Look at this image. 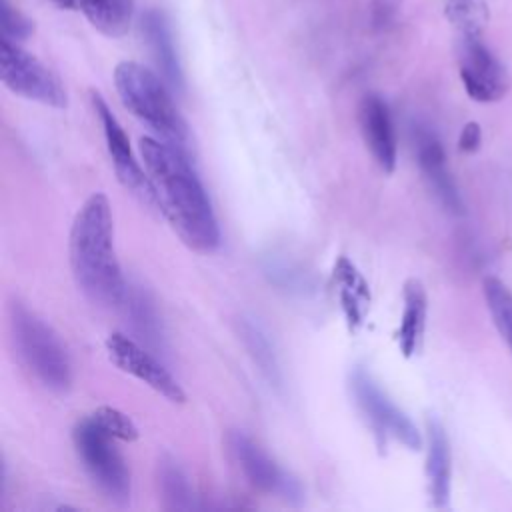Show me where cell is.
<instances>
[{
	"label": "cell",
	"mask_w": 512,
	"mask_h": 512,
	"mask_svg": "<svg viewBox=\"0 0 512 512\" xmlns=\"http://www.w3.org/2000/svg\"><path fill=\"white\" fill-rule=\"evenodd\" d=\"M482 294L492 322L512 354V290L496 276L482 280Z\"/></svg>",
	"instance_id": "obj_22"
},
{
	"label": "cell",
	"mask_w": 512,
	"mask_h": 512,
	"mask_svg": "<svg viewBox=\"0 0 512 512\" xmlns=\"http://www.w3.org/2000/svg\"><path fill=\"white\" fill-rule=\"evenodd\" d=\"M358 120L362 138L376 164L388 174L394 172L398 142L388 104L378 94H366L358 108Z\"/></svg>",
	"instance_id": "obj_13"
},
{
	"label": "cell",
	"mask_w": 512,
	"mask_h": 512,
	"mask_svg": "<svg viewBox=\"0 0 512 512\" xmlns=\"http://www.w3.org/2000/svg\"><path fill=\"white\" fill-rule=\"evenodd\" d=\"M120 308L132 328V332L144 340V346H150L152 350H164V330L160 316L156 312V306L152 298L148 296L142 286L128 284L124 298L120 302Z\"/></svg>",
	"instance_id": "obj_18"
},
{
	"label": "cell",
	"mask_w": 512,
	"mask_h": 512,
	"mask_svg": "<svg viewBox=\"0 0 512 512\" xmlns=\"http://www.w3.org/2000/svg\"><path fill=\"white\" fill-rule=\"evenodd\" d=\"M158 490L162 496V506L166 510H190L194 508V492L188 476L170 456H162L156 468Z\"/></svg>",
	"instance_id": "obj_21"
},
{
	"label": "cell",
	"mask_w": 512,
	"mask_h": 512,
	"mask_svg": "<svg viewBox=\"0 0 512 512\" xmlns=\"http://www.w3.org/2000/svg\"><path fill=\"white\" fill-rule=\"evenodd\" d=\"M458 72L466 94L482 104L502 100L510 88L504 64L482 42V34H460Z\"/></svg>",
	"instance_id": "obj_9"
},
{
	"label": "cell",
	"mask_w": 512,
	"mask_h": 512,
	"mask_svg": "<svg viewBox=\"0 0 512 512\" xmlns=\"http://www.w3.org/2000/svg\"><path fill=\"white\" fill-rule=\"evenodd\" d=\"M10 334L18 358L44 388L58 394L70 390V356L50 324L24 304L14 302L10 306Z\"/></svg>",
	"instance_id": "obj_4"
},
{
	"label": "cell",
	"mask_w": 512,
	"mask_h": 512,
	"mask_svg": "<svg viewBox=\"0 0 512 512\" xmlns=\"http://www.w3.org/2000/svg\"><path fill=\"white\" fill-rule=\"evenodd\" d=\"M228 448L242 474L254 488L276 494L288 504H300L304 500L300 482L284 472L250 436L240 430H232L228 434Z\"/></svg>",
	"instance_id": "obj_11"
},
{
	"label": "cell",
	"mask_w": 512,
	"mask_h": 512,
	"mask_svg": "<svg viewBox=\"0 0 512 512\" xmlns=\"http://www.w3.org/2000/svg\"><path fill=\"white\" fill-rule=\"evenodd\" d=\"M104 346L110 362L124 374H130L136 380L144 382L148 388H152L156 394L164 396L172 404H182L186 400V394L178 380L136 338L122 332H112L106 338Z\"/></svg>",
	"instance_id": "obj_10"
},
{
	"label": "cell",
	"mask_w": 512,
	"mask_h": 512,
	"mask_svg": "<svg viewBox=\"0 0 512 512\" xmlns=\"http://www.w3.org/2000/svg\"><path fill=\"white\" fill-rule=\"evenodd\" d=\"M444 14L458 34H482L488 20L486 6L480 0H444Z\"/></svg>",
	"instance_id": "obj_23"
},
{
	"label": "cell",
	"mask_w": 512,
	"mask_h": 512,
	"mask_svg": "<svg viewBox=\"0 0 512 512\" xmlns=\"http://www.w3.org/2000/svg\"><path fill=\"white\" fill-rule=\"evenodd\" d=\"M482 144V130H480V124L478 122H468L464 124L460 136H458V148L460 152L464 154H472L480 148Z\"/></svg>",
	"instance_id": "obj_27"
},
{
	"label": "cell",
	"mask_w": 512,
	"mask_h": 512,
	"mask_svg": "<svg viewBox=\"0 0 512 512\" xmlns=\"http://www.w3.org/2000/svg\"><path fill=\"white\" fill-rule=\"evenodd\" d=\"M350 390L382 442L392 436L408 450L422 448V436L416 424L382 392V388L364 368H356L350 374Z\"/></svg>",
	"instance_id": "obj_8"
},
{
	"label": "cell",
	"mask_w": 512,
	"mask_h": 512,
	"mask_svg": "<svg viewBox=\"0 0 512 512\" xmlns=\"http://www.w3.org/2000/svg\"><path fill=\"white\" fill-rule=\"evenodd\" d=\"M76 10L108 38H120L128 32L134 0H76Z\"/></svg>",
	"instance_id": "obj_20"
},
{
	"label": "cell",
	"mask_w": 512,
	"mask_h": 512,
	"mask_svg": "<svg viewBox=\"0 0 512 512\" xmlns=\"http://www.w3.org/2000/svg\"><path fill=\"white\" fill-rule=\"evenodd\" d=\"M402 300H404V308L400 316V326L396 330V340L402 356L410 358L420 350L424 328H426L428 296H426L424 284L416 278L406 280L402 290Z\"/></svg>",
	"instance_id": "obj_17"
},
{
	"label": "cell",
	"mask_w": 512,
	"mask_h": 512,
	"mask_svg": "<svg viewBox=\"0 0 512 512\" xmlns=\"http://www.w3.org/2000/svg\"><path fill=\"white\" fill-rule=\"evenodd\" d=\"M32 32V22L14 6L8 4V0H2V38H8L12 42L26 40Z\"/></svg>",
	"instance_id": "obj_26"
},
{
	"label": "cell",
	"mask_w": 512,
	"mask_h": 512,
	"mask_svg": "<svg viewBox=\"0 0 512 512\" xmlns=\"http://www.w3.org/2000/svg\"><path fill=\"white\" fill-rule=\"evenodd\" d=\"M0 76L10 92L26 100H34L50 108H66L68 104L60 78L34 54L8 38H2L0 42Z\"/></svg>",
	"instance_id": "obj_6"
},
{
	"label": "cell",
	"mask_w": 512,
	"mask_h": 512,
	"mask_svg": "<svg viewBox=\"0 0 512 512\" xmlns=\"http://www.w3.org/2000/svg\"><path fill=\"white\" fill-rule=\"evenodd\" d=\"M266 276L270 278L272 284H276L282 290H290V292H302L306 290L308 282H306V274L298 268H294L292 264H288L286 260H268V264L264 266Z\"/></svg>",
	"instance_id": "obj_25"
},
{
	"label": "cell",
	"mask_w": 512,
	"mask_h": 512,
	"mask_svg": "<svg viewBox=\"0 0 512 512\" xmlns=\"http://www.w3.org/2000/svg\"><path fill=\"white\" fill-rule=\"evenodd\" d=\"M72 442L84 472L104 498L114 506H128L132 480L128 464L116 448V438L98 426L92 416H86L76 422Z\"/></svg>",
	"instance_id": "obj_5"
},
{
	"label": "cell",
	"mask_w": 512,
	"mask_h": 512,
	"mask_svg": "<svg viewBox=\"0 0 512 512\" xmlns=\"http://www.w3.org/2000/svg\"><path fill=\"white\" fill-rule=\"evenodd\" d=\"M92 106H94V112H96V116L100 120L104 142H106V150L110 154V160H112V166H114L118 182L142 206L160 212V202H158L156 188H154L148 172L142 170L140 162L132 154L128 136H126L124 128L120 126L118 118L112 114V110L108 108L106 100L98 92H92Z\"/></svg>",
	"instance_id": "obj_7"
},
{
	"label": "cell",
	"mask_w": 512,
	"mask_h": 512,
	"mask_svg": "<svg viewBox=\"0 0 512 512\" xmlns=\"http://www.w3.org/2000/svg\"><path fill=\"white\" fill-rule=\"evenodd\" d=\"M428 450H426V478L428 494L434 508H446L452 484V454L450 440L440 420L428 418Z\"/></svg>",
	"instance_id": "obj_14"
},
{
	"label": "cell",
	"mask_w": 512,
	"mask_h": 512,
	"mask_svg": "<svg viewBox=\"0 0 512 512\" xmlns=\"http://www.w3.org/2000/svg\"><path fill=\"white\" fill-rule=\"evenodd\" d=\"M68 254L72 276L84 296L102 306H120L128 282L116 256L114 220L106 194H90L76 212Z\"/></svg>",
	"instance_id": "obj_2"
},
{
	"label": "cell",
	"mask_w": 512,
	"mask_h": 512,
	"mask_svg": "<svg viewBox=\"0 0 512 512\" xmlns=\"http://www.w3.org/2000/svg\"><path fill=\"white\" fill-rule=\"evenodd\" d=\"M138 148L156 188L160 214L188 248L202 254L214 252L220 246V228L190 154L154 136L140 138Z\"/></svg>",
	"instance_id": "obj_1"
},
{
	"label": "cell",
	"mask_w": 512,
	"mask_h": 512,
	"mask_svg": "<svg viewBox=\"0 0 512 512\" xmlns=\"http://www.w3.org/2000/svg\"><path fill=\"white\" fill-rule=\"evenodd\" d=\"M332 280L338 290L340 308L344 312L346 324L350 332H356L366 316L370 304V290L364 276L356 270V266L346 258L340 256L332 270Z\"/></svg>",
	"instance_id": "obj_16"
},
{
	"label": "cell",
	"mask_w": 512,
	"mask_h": 512,
	"mask_svg": "<svg viewBox=\"0 0 512 512\" xmlns=\"http://www.w3.org/2000/svg\"><path fill=\"white\" fill-rule=\"evenodd\" d=\"M114 86L122 104L152 130L154 138L190 154V130L166 80H160L146 66L126 60L114 68Z\"/></svg>",
	"instance_id": "obj_3"
},
{
	"label": "cell",
	"mask_w": 512,
	"mask_h": 512,
	"mask_svg": "<svg viewBox=\"0 0 512 512\" xmlns=\"http://www.w3.org/2000/svg\"><path fill=\"white\" fill-rule=\"evenodd\" d=\"M412 146L416 164L430 188V192L436 196L438 204L452 216H464L466 206L462 200V194L458 190L456 180L452 178V172L448 168L446 150L438 138V134L428 128L426 124H414L412 126Z\"/></svg>",
	"instance_id": "obj_12"
},
{
	"label": "cell",
	"mask_w": 512,
	"mask_h": 512,
	"mask_svg": "<svg viewBox=\"0 0 512 512\" xmlns=\"http://www.w3.org/2000/svg\"><path fill=\"white\" fill-rule=\"evenodd\" d=\"M238 334H240L244 348L248 350L252 362L258 366V372L264 376V380L270 384V388L282 392L284 374H282L276 350H274L268 334L262 330V326L258 322H254L252 318H240Z\"/></svg>",
	"instance_id": "obj_19"
},
{
	"label": "cell",
	"mask_w": 512,
	"mask_h": 512,
	"mask_svg": "<svg viewBox=\"0 0 512 512\" xmlns=\"http://www.w3.org/2000/svg\"><path fill=\"white\" fill-rule=\"evenodd\" d=\"M142 32L150 46V52L156 60V66L166 80V84L174 92L184 90V72L180 64V56L174 44L172 28L166 20V16L158 10H148L142 18Z\"/></svg>",
	"instance_id": "obj_15"
},
{
	"label": "cell",
	"mask_w": 512,
	"mask_h": 512,
	"mask_svg": "<svg viewBox=\"0 0 512 512\" xmlns=\"http://www.w3.org/2000/svg\"><path fill=\"white\" fill-rule=\"evenodd\" d=\"M90 416L96 420L98 426H102L116 440L134 442L138 438V428H136L134 420L128 414H124L122 410H118V408L100 406Z\"/></svg>",
	"instance_id": "obj_24"
}]
</instances>
